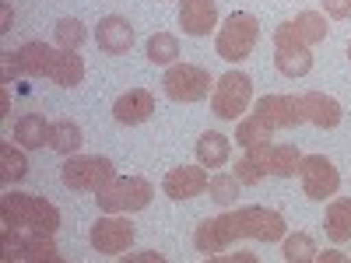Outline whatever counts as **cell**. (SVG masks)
<instances>
[{
	"instance_id": "cell-31",
	"label": "cell",
	"mask_w": 351,
	"mask_h": 263,
	"mask_svg": "<svg viewBox=\"0 0 351 263\" xmlns=\"http://www.w3.org/2000/svg\"><path fill=\"white\" fill-rule=\"evenodd\" d=\"M239 175H228V172H218L208 179V193L215 203H221V208H228V203H236L239 200Z\"/></svg>"
},
{
	"instance_id": "cell-9",
	"label": "cell",
	"mask_w": 351,
	"mask_h": 263,
	"mask_svg": "<svg viewBox=\"0 0 351 263\" xmlns=\"http://www.w3.org/2000/svg\"><path fill=\"white\" fill-rule=\"evenodd\" d=\"M239 221H236V211H228V214H218V218H208V221H200L197 231H193V246L197 253H204V260L208 256H218L225 253L232 242H239Z\"/></svg>"
},
{
	"instance_id": "cell-37",
	"label": "cell",
	"mask_w": 351,
	"mask_h": 263,
	"mask_svg": "<svg viewBox=\"0 0 351 263\" xmlns=\"http://www.w3.org/2000/svg\"><path fill=\"white\" fill-rule=\"evenodd\" d=\"M218 256H221V253H218ZM225 260H232V263H236V260H243V263H256L253 253H225Z\"/></svg>"
},
{
	"instance_id": "cell-4",
	"label": "cell",
	"mask_w": 351,
	"mask_h": 263,
	"mask_svg": "<svg viewBox=\"0 0 351 263\" xmlns=\"http://www.w3.org/2000/svg\"><path fill=\"white\" fill-rule=\"evenodd\" d=\"M60 179L67 190H77V193H99L106 190L112 179H116V168L109 158L102 155H71L64 165H60Z\"/></svg>"
},
{
	"instance_id": "cell-27",
	"label": "cell",
	"mask_w": 351,
	"mask_h": 263,
	"mask_svg": "<svg viewBox=\"0 0 351 263\" xmlns=\"http://www.w3.org/2000/svg\"><path fill=\"white\" fill-rule=\"evenodd\" d=\"M274 137V127L263 120L260 112H250V116H243L239 120V127H236V140H239V148L246 151V148H253V144H263V140H271Z\"/></svg>"
},
{
	"instance_id": "cell-39",
	"label": "cell",
	"mask_w": 351,
	"mask_h": 263,
	"mask_svg": "<svg viewBox=\"0 0 351 263\" xmlns=\"http://www.w3.org/2000/svg\"><path fill=\"white\" fill-rule=\"evenodd\" d=\"M0 32H11V8L4 4V14H0Z\"/></svg>"
},
{
	"instance_id": "cell-41",
	"label": "cell",
	"mask_w": 351,
	"mask_h": 263,
	"mask_svg": "<svg viewBox=\"0 0 351 263\" xmlns=\"http://www.w3.org/2000/svg\"><path fill=\"white\" fill-rule=\"evenodd\" d=\"M348 56H351V42H348Z\"/></svg>"
},
{
	"instance_id": "cell-32",
	"label": "cell",
	"mask_w": 351,
	"mask_h": 263,
	"mask_svg": "<svg viewBox=\"0 0 351 263\" xmlns=\"http://www.w3.org/2000/svg\"><path fill=\"white\" fill-rule=\"evenodd\" d=\"M53 36H56V46H60V49H81L84 39H88L84 25L77 18H60L56 28H53Z\"/></svg>"
},
{
	"instance_id": "cell-25",
	"label": "cell",
	"mask_w": 351,
	"mask_h": 263,
	"mask_svg": "<svg viewBox=\"0 0 351 263\" xmlns=\"http://www.w3.org/2000/svg\"><path fill=\"white\" fill-rule=\"evenodd\" d=\"M299 165H302V151L295 148V144H271V162H267L271 175L291 179V175H299Z\"/></svg>"
},
{
	"instance_id": "cell-5",
	"label": "cell",
	"mask_w": 351,
	"mask_h": 263,
	"mask_svg": "<svg viewBox=\"0 0 351 263\" xmlns=\"http://www.w3.org/2000/svg\"><path fill=\"white\" fill-rule=\"evenodd\" d=\"M253 102V77L243 71H228L218 77L215 92H211V109L221 120H236L239 123V112H246Z\"/></svg>"
},
{
	"instance_id": "cell-10",
	"label": "cell",
	"mask_w": 351,
	"mask_h": 263,
	"mask_svg": "<svg viewBox=\"0 0 351 263\" xmlns=\"http://www.w3.org/2000/svg\"><path fill=\"white\" fill-rule=\"evenodd\" d=\"M134 236H137V228H134L130 218L106 214V218H99L92 225V236H88V239H92V249L102 253V256H123L134 246Z\"/></svg>"
},
{
	"instance_id": "cell-7",
	"label": "cell",
	"mask_w": 351,
	"mask_h": 263,
	"mask_svg": "<svg viewBox=\"0 0 351 263\" xmlns=\"http://www.w3.org/2000/svg\"><path fill=\"white\" fill-rule=\"evenodd\" d=\"M162 88L172 102H200L211 95V74L197 64H172L162 77Z\"/></svg>"
},
{
	"instance_id": "cell-28",
	"label": "cell",
	"mask_w": 351,
	"mask_h": 263,
	"mask_svg": "<svg viewBox=\"0 0 351 263\" xmlns=\"http://www.w3.org/2000/svg\"><path fill=\"white\" fill-rule=\"evenodd\" d=\"M28 175V158L25 148L18 151L14 144H0V183H18Z\"/></svg>"
},
{
	"instance_id": "cell-29",
	"label": "cell",
	"mask_w": 351,
	"mask_h": 263,
	"mask_svg": "<svg viewBox=\"0 0 351 263\" xmlns=\"http://www.w3.org/2000/svg\"><path fill=\"white\" fill-rule=\"evenodd\" d=\"M295 32H299V39L306 42V46H316V42H324L327 39V18L319 14V11H302V14H295Z\"/></svg>"
},
{
	"instance_id": "cell-14",
	"label": "cell",
	"mask_w": 351,
	"mask_h": 263,
	"mask_svg": "<svg viewBox=\"0 0 351 263\" xmlns=\"http://www.w3.org/2000/svg\"><path fill=\"white\" fill-rule=\"evenodd\" d=\"M180 28L193 39L211 36V28H218V4L215 0H180Z\"/></svg>"
},
{
	"instance_id": "cell-24",
	"label": "cell",
	"mask_w": 351,
	"mask_h": 263,
	"mask_svg": "<svg viewBox=\"0 0 351 263\" xmlns=\"http://www.w3.org/2000/svg\"><path fill=\"white\" fill-rule=\"evenodd\" d=\"M81 144H84V134H81V127L74 120H53L49 123V148L56 155L71 158V155L81 151Z\"/></svg>"
},
{
	"instance_id": "cell-3",
	"label": "cell",
	"mask_w": 351,
	"mask_h": 263,
	"mask_svg": "<svg viewBox=\"0 0 351 263\" xmlns=\"http://www.w3.org/2000/svg\"><path fill=\"white\" fill-rule=\"evenodd\" d=\"M99 211L106 214H134L144 211L152 203V183L141 179V175H116V179L95 193Z\"/></svg>"
},
{
	"instance_id": "cell-1",
	"label": "cell",
	"mask_w": 351,
	"mask_h": 263,
	"mask_svg": "<svg viewBox=\"0 0 351 263\" xmlns=\"http://www.w3.org/2000/svg\"><path fill=\"white\" fill-rule=\"evenodd\" d=\"M0 221L28 228V231H43V236H53V231L60 228V211H56V203H49L43 197L14 190V193H8L4 200H0Z\"/></svg>"
},
{
	"instance_id": "cell-11",
	"label": "cell",
	"mask_w": 351,
	"mask_h": 263,
	"mask_svg": "<svg viewBox=\"0 0 351 263\" xmlns=\"http://www.w3.org/2000/svg\"><path fill=\"white\" fill-rule=\"evenodd\" d=\"M239 221V236L243 239H260V242H278L285 239V218L271 208H239L236 211Z\"/></svg>"
},
{
	"instance_id": "cell-20",
	"label": "cell",
	"mask_w": 351,
	"mask_h": 263,
	"mask_svg": "<svg viewBox=\"0 0 351 263\" xmlns=\"http://www.w3.org/2000/svg\"><path fill=\"white\" fill-rule=\"evenodd\" d=\"M14 144L25 151H36L43 148V144H49V123H46V116L39 112H25L21 120L14 123Z\"/></svg>"
},
{
	"instance_id": "cell-38",
	"label": "cell",
	"mask_w": 351,
	"mask_h": 263,
	"mask_svg": "<svg viewBox=\"0 0 351 263\" xmlns=\"http://www.w3.org/2000/svg\"><path fill=\"white\" fill-rule=\"evenodd\" d=\"M316 260H319V263H341V260H344V256H341V253H334V249H330V253H316Z\"/></svg>"
},
{
	"instance_id": "cell-35",
	"label": "cell",
	"mask_w": 351,
	"mask_h": 263,
	"mask_svg": "<svg viewBox=\"0 0 351 263\" xmlns=\"http://www.w3.org/2000/svg\"><path fill=\"white\" fill-rule=\"evenodd\" d=\"M4 56V81H14L18 74H25L21 71V60H18V53H0Z\"/></svg>"
},
{
	"instance_id": "cell-19",
	"label": "cell",
	"mask_w": 351,
	"mask_h": 263,
	"mask_svg": "<svg viewBox=\"0 0 351 263\" xmlns=\"http://www.w3.org/2000/svg\"><path fill=\"white\" fill-rule=\"evenodd\" d=\"M267 162H271V140L263 144H253V148H246V155L236 162V175L243 186H256L263 175H267Z\"/></svg>"
},
{
	"instance_id": "cell-34",
	"label": "cell",
	"mask_w": 351,
	"mask_h": 263,
	"mask_svg": "<svg viewBox=\"0 0 351 263\" xmlns=\"http://www.w3.org/2000/svg\"><path fill=\"white\" fill-rule=\"evenodd\" d=\"M324 11H327V18L344 21V18H351V0H324Z\"/></svg>"
},
{
	"instance_id": "cell-17",
	"label": "cell",
	"mask_w": 351,
	"mask_h": 263,
	"mask_svg": "<svg viewBox=\"0 0 351 263\" xmlns=\"http://www.w3.org/2000/svg\"><path fill=\"white\" fill-rule=\"evenodd\" d=\"M4 260H25V263H60V249L53 246V236H43V231H28V236L11 249L4 253Z\"/></svg>"
},
{
	"instance_id": "cell-30",
	"label": "cell",
	"mask_w": 351,
	"mask_h": 263,
	"mask_svg": "<svg viewBox=\"0 0 351 263\" xmlns=\"http://www.w3.org/2000/svg\"><path fill=\"white\" fill-rule=\"evenodd\" d=\"M176 56H180V39L172 32H155L148 39V60L158 64V67H172Z\"/></svg>"
},
{
	"instance_id": "cell-18",
	"label": "cell",
	"mask_w": 351,
	"mask_h": 263,
	"mask_svg": "<svg viewBox=\"0 0 351 263\" xmlns=\"http://www.w3.org/2000/svg\"><path fill=\"white\" fill-rule=\"evenodd\" d=\"M302 112H306V123L319 127V130H334L341 123V102L324 95V92H306L302 95Z\"/></svg>"
},
{
	"instance_id": "cell-15",
	"label": "cell",
	"mask_w": 351,
	"mask_h": 263,
	"mask_svg": "<svg viewBox=\"0 0 351 263\" xmlns=\"http://www.w3.org/2000/svg\"><path fill=\"white\" fill-rule=\"evenodd\" d=\"M152 112H155V99L152 92H144V88H130L127 95L116 99L112 105V120L116 123H123V127H137L144 120H152Z\"/></svg>"
},
{
	"instance_id": "cell-26",
	"label": "cell",
	"mask_w": 351,
	"mask_h": 263,
	"mask_svg": "<svg viewBox=\"0 0 351 263\" xmlns=\"http://www.w3.org/2000/svg\"><path fill=\"white\" fill-rule=\"evenodd\" d=\"M327 236L330 242H348L351 239V197H337L327 208Z\"/></svg>"
},
{
	"instance_id": "cell-21",
	"label": "cell",
	"mask_w": 351,
	"mask_h": 263,
	"mask_svg": "<svg viewBox=\"0 0 351 263\" xmlns=\"http://www.w3.org/2000/svg\"><path fill=\"white\" fill-rule=\"evenodd\" d=\"M228 158H232V140L225 134H218V130L200 134V140H197V162L204 168H221Z\"/></svg>"
},
{
	"instance_id": "cell-16",
	"label": "cell",
	"mask_w": 351,
	"mask_h": 263,
	"mask_svg": "<svg viewBox=\"0 0 351 263\" xmlns=\"http://www.w3.org/2000/svg\"><path fill=\"white\" fill-rule=\"evenodd\" d=\"M95 42H99V49H102V53L120 56V53H127V49L134 46V28H130V21H127V18L109 14V18H102V21H99V28H95Z\"/></svg>"
},
{
	"instance_id": "cell-8",
	"label": "cell",
	"mask_w": 351,
	"mask_h": 263,
	"mask_svg": "<svg viewBox=\"0 0 351 263\" xmlns=\"http://www.w3.org/2000/svg\"><path fill=\"white\" fill-rule=\"evenodd\" d=\"M299 183L309 200H330L341 190V172L324 155H306L299 165Z\"/></svg>"
},
{
	"instance_id": "cell-36",
	"label": "cell",
	"mask_w": 351,
	"mask_h": 263,
	"mask_svg": "<svg viewBox=\"0 0 351 263\" xmlns=\"http://www.w3.org/2000/svg\"><path fill=\"white\" fill-rule=\"evenodd\" d=\"M123 256H127V263H130V260H144V263H162V260H165V256H162V253H155V249H141V253H123Z\"/></svg>"
},
{
	"instance_id": "cell-23",
	"label": "cell",
	"mask_w": 351,
	"mask_h": 263,
	"mask_svg": "<svg viewBox=\"0 0 351 263\" xmlns=\"http://www.w3.org/2000/svg\"><path fill=\"white\" fill-rule=\"evenodd\" d=\"M18 60H21V71L28 77H49L53 60H56V49L46 46V42H25L18 49Z\"/></svg>"
},
{
	"instance_id": "cell-6",
	"label": "cell",
	"mask_w": 351,
	"mask_h": 263,
	"mask_svg": "<svg viewBox=\"0 0 351 263\" xmlns=\"http://www.w3.org/2000/svg\"><path fill=\"white\" fill-rule=\"evenodd\" d=\"M313 46H306L291 21H281L274 28V64L285 77H306L313 71Z\"/></svg>"
},
{
	"instance_id": "cell-12",
	"label": "cell",
	"mask_w": 351,
	"mask_h": 263,
	"mask_svg": "<svg viewBox=\"0 0 351 263\" xmlns=\"http://www.w3.org/2000/svg\"><path fill=\"white\" fill-rule=\"evenodd\" d=\"M253 112H260L274 130H295L306 123L302 95H263V99H256Z\"/></svg>"
},
{
	"instance_id": "cell-2",
	"label": "cell",
	"mask_w": 351,
	"mask_h": 263,
	"mask_svg": "<svg viewBox=\"0 0 351 263\" xmlns=\"http://www.w3.org/2000/svg\"><path fill=\"white\" fill-rule=\"evenodd\" d=\"M256 42H260V21H256L250 11H236V14H228L225 25L218 28L215 49H218L221 60L243 64L246 56L256 49Z\"/></svg>"
},
{
	"instance_id": "cell-40",
	"label": "cell",
	"mask_w": 351,
	"mask_h": 263,
	"mask_svg": "<svg viewBox=\"0 0 351 263\" xmlns=\"http://www.w3.org/2000/svg\"><path fill=\"white\" fill-rule=\"evenodd\" d=\"M8 112H11V95L0 92V116H8Z\"/></svg>"
},
{
	"instance_id": "cell-22",
	"label": "cell",
	"mask_w": 351,
	"mask_h": 263,
	"mask_svg": "<svg viewBox=\"0 0 351 263\" xmlns=\"http://www.w3.org/2000/svg\"><path fill=\"white\" fill-rule=\"evenodd\" d=\"M49 81L60 84V88H77V84L84 81V60L77 56V49H56Z\"/></svg>"
},
{
	"instance_id": "cell-13",
	"label": "cell",
	"mask_w": 351,
	"mask_h": 263,
	"mask_svg": "<svg viewBox=\"0 0 351 263\" xmlns=\"http://www.w3.org/2000/svg\"><path fill=\"white\" fill-rule=\"evenodd\" d=\"M165 197L172 200H193L200 193H208V172L204 165H180V168H169L165 179H162Z\"/></svg>"
},
{
	"instance_id": "cell-33",
	"label": "cell",
	"mask_w": 351,
	"mask_h": 263,
	"mask_svg": "<svg viewBox=\"0 0 351 263\" xmlns=\"http://www.w3.org/2000/svg\"><path fill=\"white\" fill-rule=\"evenodd\" d=\"M285 260L288 263H309V260H316V242L306 236V231H295V236H288L285 239Z\"/></svg>"
}]
</instances>
